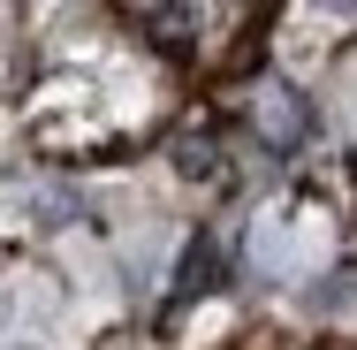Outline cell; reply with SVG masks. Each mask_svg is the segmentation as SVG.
<instances>
[{
	"instance_id": "obj_2",
	"label": "cell",
	"mask_w": 357,
	"mask_h": 350,
	"mask_svg": "<svg viewBox=\"0 0 357 350\" xmlns=\"http://www.w3.org/2000/svg\"><path fill=\"white\" fill-rule=\"evenodd\" d=\"M213 236H190V251H183V275H175V297H167V312H183V305H198L206 289H213Z\"/></svg>"
},
{
	"instance_id": "obj_1",
	"label": "cell",
	"mask_w": 357,
	"mask_h": 350,
	"mask_svg": "<svg viewBox=\"0 0 357 350\" xmlns=\"http://www.w3.org/2000/svg\"><path fill=\"white\" fill-rule=\"evenodd\" d=\"M259 130H266L274 152H289V145L312 138V107H304L296 92H266V99H259Z\"/></svg>"
}]
</instances>
